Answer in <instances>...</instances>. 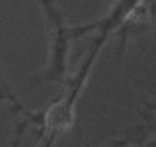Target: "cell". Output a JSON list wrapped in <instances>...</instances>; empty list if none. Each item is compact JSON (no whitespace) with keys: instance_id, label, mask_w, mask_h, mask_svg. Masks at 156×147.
Returning <instances> with one entry per match:
<instances>
[{"instance_id":"2","label":"cell","mask_w":156,"mask_h":147,"mask_svg":"<svg viewBox=\"0 0 156 147\" xmlns=\"http://www.w3.org/2000/svg\"><path fill=\"white\" fill-rule=\"evenodd\" d=\"M3 101L11 103V106H16V104L20 103V100L17 98V95L14 94L12 88H11L9 83L5 80L2 70H0V103H3Z\"/></svg>"},{"instance_id":"1","label":"cell","mask_w":156,"mask_h":147,"mask_svg":"<svg viewBox=\"0 0 156 147\" xmlns=\"http://www.w3.org/2000/svg\"><path fill=\"white\" fill-rule=\"evenodd\" d=\"M67 23L66 20L49 23V51H48V64L46 67L35 77L28 80L29 88H37L44 83H58L64 84L69 72V55H70V38L67 34Z\"/></svg>"},{"instance_id":"3","label":"cell","mask_w":156,"mask_h":147,"mask_svg":"<svg viewBox=\"0 0 156 147\" xmlns=\"http://www.w3.org/2000/svg\"><path fill=\"white\" fill-rule=\"evenodd\" d=\"M37 2H38V5H40L41 9H44V8H48V6H51V5L55 3L54 0H37Z\"/></svg>"},{"instance_id":"4","label":"cell","mask_w":156,"mask_h":147,"mask_svg":"<svg viewBox=\"0 0 156 147\" xmlns=\"http://www.w3.org/2000/svg\"><path fill=\"white\" fill-rule=\"evenodd\" d=\"M115 2V0H104V3H106V6H110L112 3Z\"/></svg>"}]
</instances>
